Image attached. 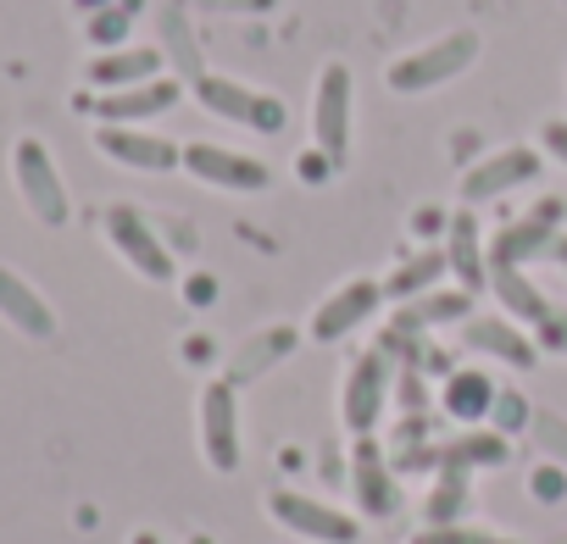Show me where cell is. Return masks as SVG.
<instances>
[{"instance_id":"6da1fadb","label":"cell","mask_w":567,"mask_h":544,"mask_svg":"<svg viewBox=\"0 0 567 544\" xmlns=\"http://www.w3.org/2000/svg\"><path fill=\"white\" fill-rule=\"evenodd\" d=\"M478 56H484V40H478L473 29H451V34H440V40H429V45L395 56L390 73H384V84H390L395 95H423V90H440V84L462 79Z\"/></svg>"},{"instance_id":"7a4b0ae2","label":"cell","mask_w":567,"mask_h":544,"mask_svg":"<svg viewBox=\"0 0 567 544\" xmlns=\"http://www.w3.org/2000/svg\"><path fill=\"white\" fill-rule=\"evenodd\" d=\"M390 389H395V362H390L379 345L362 351V356L346 367V384H340V422H346L351 439H368V433L384 422Z\"/></svg>"},{"instance_id":"3957f363","label":"cell","mask_w":567,"mask_h":544,"mask_svg":"<svg viewBox=\"0 0 567 544\" xmlns=\"http://www.w3.org/2000/svg\"><path fill=\"white\" fill-rule=\"evenodd\" d=\"M195 101L217 117V123H239L250 134H284V123H290V112H284L278 95H261L239 79H223V73H200L195 79Z\"/></svg>"},{"instance_id":"277c9868","label":"cell","mask_w":567,"mask_h":544,"mask_svg":"<svg viewBox=\"0 0 567 544\" xmlns=\"http://www.w3.org/2000/svg\"><path fill=\"white\" fill-rule=\"evenodd\" d=\"M351 117H357V84H351V67L346 62H329L318 73V90H312V139L318 150L346 167L351 161Z\"/></svg>"},{"instance_id":"5b68a950","label":"cell","mask_w":567,"mask_h":544,"mask_svg":"<svg viewBox=\"0 0 567 544\" xmlns=\"http://www.w3.org/2000/svg\"><path fill=\"white\" fill-rule=\"evenodd\" d=\"M267 511L278 527H290L296 538H312V544H357L362 538V522L346 505H329V500L301 494V489H272Z\"/></svg>"},{"instance_id":"8992f818","label":"cell","mask_w":567,"mask_h":544,"mask_svg":"<svg viewBox=\"0 0 567 544\" xmlns=\"http://www.w3.org/2000/svg\"><path fill=\"white\" fill-rule=\"evenodd\" d=\"M106 239H112V250L140 272L145 284H173L178 279V261H173V250L162 244V233L145 222V211L140 206H106Z\"/></svg>"},{"instance_id":"52a82bcc","label":"cell","mask_w":567,"mask_h":544,"mask_svg":"<svg viewBox=\"0 0 567 544\" xmlns=\"http://www.w3.org/2000/svg\"><path fill=\"white\" fill-rule=\"evenodd\" d=\"M561 222H567V200H561V195H545L528 217H512V222L489 239V266H528V261H545L550 244L561 239Z\"/></svg>"},{"instance_id":"ba28073f","label":"cell","mask_w":567,"mask_h":544,"mask_svg":"<svg viewBox=\"0 0 567 544\" xmlns=\"http://www.w3.org/2000/svg\"><path fill=\"white\" fill-rule=\"evenodd\" d=\"M12 178H18L23 206H29L45 228H62V222L73 217L68 184H62V172H56V161H51V150H45L40 139H18V150H12Z\"/></svg>"},{"instance_id":"9c48e42d","label":"cell","mask_w":567,"mask_h":544,"mask_svg":"<svg viewBox=\"0 0 567 544\" xmlns=\"http://www.w3.org/2000/svg\"><path fill=\"white\" fill-rule=\"evenodd\" d=\"M184 172L212 184V189H228V195H256L272 184V167L245 156V150H228V145H212V139H195L184 145Z\"/></svg>"},{"instance_id":"30bf717a","label":"cell","mask_w":567,"mask_h":544,"mask_svg":"<svg viewBox=\"0 0 567 544\" xmlns=\"http://www.w3.org/2000/svg\"><path fill=\"white\" fill-rule=\"evenodd\" d=\"M200 456L212 472L239 467V384L212 378L200 389Z\"/></svg>"},{"instance_id":"8fae6325","label":"cell","mask_w":567,"mask_h":544,"mask_svg":"<svg viewBox=\"0 0 567 544\" xmlns=\"http://www.w3.org/2000/svg\"><path fill=\"white\" fill-rule=\"evenodd\" d=\"M379 306H384V279H346V284L312 312L307 334H312L318 345H340V339H351L362 323H373Z\"/></svg>"},{"instance_id":"7c38bea8","label":"cell","mask_w":567,"mask_h":544,"mask_svg":"<svg viewBox=\"0 0 567 544\" xmlns=\"http://www.w3.org/2000/svg\"><path fill=\"white\" fill-rule=\"evenodd\" d=\"M351 500L362 505V516H379V522L401 511V472L373 433L351 444Z\"/></svg>"},{"instance_id":"4fadbf2b","label":"cell","mask_w":567,"mask_h":544,"mask_svg":"<svg viewBox=\"0 0 567 544\" xmlns=\"http://www.w3.org/2000/svg\"><path fill=\"white\" fill-rule=\"evenodd\" d=\"M534 178H539V150H528V145H501V150H489L484 161H473V167L462 172V206L501 200V195H512V189H523V184H534Z\"/></svg>"},{"instance_id":"5bb4252c","label":"cell","mask_w":567,"mask_h":544,"mask_svg":"<svg viewBox=\"0 0 567 544\" xmlns=\"http://www.w3.org/2000/svg\"><path fill=\"white\" fill-rule=\"evenodd\" d=\"M95 150L117 167H134V172H173L184 167V145L162 139V134H145V128H128V123H101L95 128Z\"/></svg>"},{"instance_id":"9a60e30c","label":"cell","mask_w":567,"mask_h":544,"mask_svg":"<svg viewBox=\"0 0 567 544\" xmlns=\"http://www.w3.org/2000/svg\"><path fill=\"white\" fill-rule=\"evenodd\" d=\"M178 95H184L178 79H145V84H128V90H106L101 101H79V106H90L101 123H128L134 128V123H151V117L173 112Z\"/></svg>"},{"instance_id":"2e32d148","label":"cell","mask_w":567,"mask_h":544,"mask_svg":"<svg viewBox=\"0 0 567 544\" xmlns=\"http://www.w3.org/2000/svg\"><path fill=\"white\" fill-rule=\"evenodd\" d=\"M462 345L473 356H489V362H506V367H534L539 362V345L528 339V328H517L506 312L501 317H467L462 323Z\"/></svg>"},{"instance_id":"e0dca14e","label":"cell","mask_w":567,"mask_h":544,"mask_svg":"<svg viewBox=\"0 0 567 544\" xmlns=\"http://www.w3.org/2000/svg\"><path fill=\"white\" fill-rule=\"evenodd\" d=\"M495 395H501V384H495L484 367H456V373L440 384V411H445L451 422H462V428H478V422H489Z\"/></svg>"},{"instance_id":"ac0fdd59","label":"cell","mask_w":567,"mask_h":544,"mask_svg":"<svg viewBox=\"0 0 567 544\" xmlns=\"http://www.w3.org/2000/svg\"><path fill=\"white\" fill-rule=\"evenodd\" d=\"M0 317H7L23 339H51L56 334V312L45 306V295L23 279V272L0 266Z\"/></svg>"},{"instance_id":"d6986e66","label":"cell","mask_w":567,"mask_h":544,"mask_svg":"<svg viewBox=\"0 0 567 544\" xmlns=\"http://www.w3.org/2000/svg\"><path fill=\"white\" fill-rule=\"evenodd\" d=\"M445 261H451V272H456V284H462V290L478 295V290L489 284V255H484V233H478L473 206L451 211V228H445Z\"/></svg>"},{"instance_id":"ffe728a7","label":"cell","mask_w":567,"mask_h":544,"mask_svg":"<svg viewBox=\"0 0 567 544\" xmlns=\"http://www.w3.org/2000/svg\"><path fill=\"white\" fill-rule=\"evenodd\" d=\"M84 79L106 95V90H128V84H145V79H162V51L156 45H117V51H101Z\"/></svg>"},{"instance_id":"44dd1931","label":"cell","mask_w":567,"mask_h":544,"mask_svg":"<svg viewBox=\"0 0 567 544\" xmlns=\"http://www.w3.org/2000/svg\"><path fill=\"white\" fill-rule=\"evenodd\" d=\"M506 461H512V439L495 433L489 422L440 439V467H456V472H489V467H506Z\"/></svg>"},{"instance_id":"7402d4cb","label":"cell","mask_w":567,"mask_h":544,"mask_svg":"<svg viewBox=\"0 0 567 544\" xmlns=\"http://www.w3.org/2000/svg\"><path fill=\"white\" fill-rule=\"evenodd\" d=\"M301 345V334L290 328V323H272V328H261V334H250L239 351H234V362H228V384H250V378H261V373H272L284 356H290Z\"/></svg>"},{"instance_id":"603a6c76","label":"cell","mask_w":567,"mask_h":544,"mask_svg":"<svg viewBox=\"0 0 567 544\" xmlns=\"http://www.w3.org/2000/svg\"><path fill=\"white\" fill-rule=\"evenodd\" d=\"M445 272H451V261H445V244H423L417 255H406L401 266H390V279H384V301L406 306V301H417V295L440 290V279H445Z\"/></svg>"},{"instance_id":"cb8c5ba5","label":"cell","mask_w":567,"mask_h":544,"mask_svg":"<svg viewBox=\"0 0 567 544\" xmlns=\"http://www.w3.org/2000/svg\"><path fill=\"white\" fill-rule=\"evenodd\" d=\"M473 317V290H429L406 306H395V323L412 328V334H429V328H445V323H467Z\"/></svg>"},{"instance_id":"d4e9b609","label":"cell","mask_w":567,"mask_h":544,"mask_svg":"<svg viewBox=\"0 0 567 544\" xmlns=\"http://www.w3.org/2000/svg\"><path fill=\"white\" fill-rule=\"evenodd\" d=\"M489 290H495V301H501V312L512 317V323H528V328H539L556 306L528 284V272L523 266H489Z\"/></svg>"},{"instance_id":"484cf974","label":"cell","mask_w":567,"mask_h":544,"mask_svg":"<svg viewBox=\"0 0 567 544\" xmlns=\"http://www.w3.org/2000/svg\"><path fill=\"white\" fill-rule=\"evenodd\" d=\"M467 472H456V467H440V483L429 489V500H423V527H445V522H467L462 511H467Z\"/></svg>"},{"instance_id":"4316f807","label":"cell","mask_w":567,"mask_h":544,"mask_svg":"<svg viewBox=\"0 0 567 544\" xmlns=\"http://www.w3.org/2000/svg\"><path fill=\"white\" fill-rule=\"evenodd\" d=\"M140 7H145V0H112L106 12H95V18L84 23L90 45H95V51H117V45H128V29H134Z\"/></svg>"},{"instance_id":"83f0119b","label":"cell","mask_w":567,"mask_h":544,"mask_svg":"<svg viewBox=\"0 0 567 544\" xmlns=\"http://www.w3.org/2000/svg\"><path fill=\"white\" fill-rule=\"evenodd\" d=\"M412 544H517L495 527H478V522H445V527H423Z\"/></svg>"},{"instance_id":"f1b7e54d","label":"cell","mask_w":567,"mask_h":544,"mask_svg":"<svg viewBox=\"0 0 567 544\" xmlns=\"http://www.w3.org/2000/svg\"><path fill=\"white\" fill-rule=\"evenodd\" d=\"M528 433H534V444L545 450V461L567 467V417H556V411H534Z\"/></svg>"},{"instance_id":"f546056e","label":"cell","mask_w":567,"mask_h":544,"mask_svg":"<svg viewBox=\"0 0 567 544\" xmlns=\"http://www.w3.org/2000/svg\"><path fill=\"white\" fill-rule=\"evenodd\" d=\"M528 422H534L528 400H523L517 389H501V395H495V411H489V428L512 439V433H528Z\"/></svg>"},{"instance_id":"4dcf8cb0","label":"cell","mask_w":567,"mask_h":544,"mask_svg":"<svg viewBox=\"0 0 567 544\" xmlns=\"http://www.w3.org/2000/svg\"><path fill=\"white\" fill-rule=\"evenodd\" d=\"M528 494H539V500H561V494H567V467H556V461L534 467V478H528Z\"/></svg>"},{"instance_id":"1f68e13d","label":"cell","mask_w":567,"mask_h":544,"mask_svg":"<svg viewBox=\"0 0 567 544\" xmlns=\"http://www.w3.org/2000/svg\"><path fill=\"white\" fill-rule=\"evenodd\" d=\"M539 150L567 167V123H545V128H539Z\"/></svg>"},{"instance_id":"d6a6232c","label":"cell","mask_w":567,"mask_h":544,"mask_svg":"<svg viewBox=\"0 0 567 544\" xmlns=\"http://www.w3.org/2000/svg\"><path fill=\"white\" fill-rule=\"evenodd\" d=\"M545 261H556V266H561V272H567V233H561V239H556V244H550V255H545Z\"/></svg>"},{"instance_id":"836d02e7","label":"cell","mask_w":567,"mask_h":544,"mask_svg":"<svg viewBox=\"0 0 567 544\" xmlns=\"http://www.w3.org/2000/svg\"><path fill=\"white\" fill-rule=\"evenodd\" d=\"M73 7H79L84 18H95V12H106V7H112V0H73Z\"/></svg>"},{"instance_id":"e575fe53","label":"cell","mask_w":567,"mask_h":544,"mask_svg":"<svg viewBox=\"0 0 567 544\" xmlns=\"http://www.w3.org/2000/svg\"><path fill=\"white\" fill-rule=\"evenodd\" d=\"M212 7H261V12H267L272 0H212Z\"/></svg>"},{"instance_id":"d590c367","label":"cell","mask_w":567,"mask_h":544,"mask_svg":"<svg viewBox=\"0 0 567 544\" xmlns=\"http://www.w3.org/2000/svg\"><path fill=\"white\" fill-rule=\"evenodd\" d=\"M128 544H162V538H156V533H151V527H140V533H134V538H128Z\"/></svg>"},{"instance_id":"8d00e7d4","label":"cell","mask_w":567,"mask_h":544,"mask_svg":"<svg viewBox=\"0 0 567 544\" xmlns=\"http://www.w3.org/2000/svg\"><path fill=\"white\" fill-rule=\"evenodd\" d=\"M545 544H567V533H550V538H545Z\"/></svg>"},{"instance_id":"74e56055","label":"cell","mask_w":567,"mask_h":544,"mask_svg":"<svg viewBox=\"0 0 567 544\" xmlns=\"http://www.w3.org/2000/svg\"><path fill=\"white\" fill-rule=\"evenodd\" d=\"M561 356H567V345H561Z\"/></svg>"}]
</instances>
